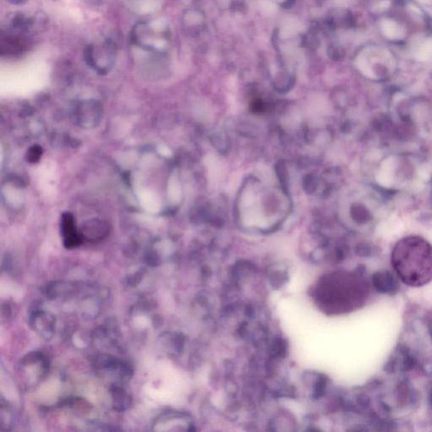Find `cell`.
Here are the masks:
<instances>
[{
  "mask_svg": "<svg viewBox=\"0 0 432 432\" xmlns=\"http://www.w3.org/2000/svg\"><path fill=\"white\" fill-rule=\"evenodd\" d=\"M92 365L95 373L107 379L111 384L124 385L133 375L132 366L120 357L108 353H100L92 358Z\"/></svg>",
  "mask_w": 432,
  "mask_h": 432,
  "instance_id": "cell-4",
  "label": "cell"
},
{
  "mask_svg": "<svg viewBox=\"0 0 432 432\" xmlns=\"http://www.w3.org/2000/svg\"><path fill=\"white\" fill-rule=\"evenodd\" d=\"M189 417L177 411H168L158 415L152 424L154 432H175L189 430Z\"/></svg>",
  "mask_w": 432,
  "mask_h": 432,
  "instance_id": "cell-8",
  "label": "cell"
},
{
  "mask_svg": "<svg viewBox=\"0 0 432 432\" xmlns=\"http://www.w3.org/2000/svg\"><path fill=\"white\" fill-rule=\"evenodd\" d=\"M6 1L12 4H20V3H25L26 0H6Z\"/></svg>",
  "mask_w": 432,
  "mask_h": 432,
  "instance_id": "cell-18",
  "label": "cell"
},
{
  "mask_svg": "<svg viewBox=\"0 0 432 432\" xmlns=\"http://www.w3.org/2000/svg\"><path fill=\"white\" fill-rule=\"evenodd\" d=\"M102 299L98 296L90 294L85 296L80 301L79 310L81 315L86 319H95L101 312Z\"/></svg>",
  "mask_w": 432,
  "mask_h": 432,
  "instance_id": "cell-15",
  "label": "cell"
},
{
  "mask_svg": "<svg viewBox=\"0 0 432 432\" xmlns=\"http://www.w3.org/2000/svg\"><path fill=\"white\" fill-rule=\"evenodd\" d=\"M61 232L67 248H73L82 243L79 230L75 227L74 218L70 214L63 215L61 221Z\"/></svg>",
  "mask_w": 432,
  "mask_h": 432,
  "instance_id": "cell-12",
  "label": "cell"
},
{
  "mask_svg": "<svg viewBox=\"0 0 432 432\" xmlns=\"http://www.w3.org/2000/svg\"><path fill=\"white\" fill-rule=\"evenodd\" d=\"M28 48L27 40L23 36L15 33L2 34L0 40V54L5 57H13L25 53Z\"/></svg>",
  "mask_w": 432,
  "mask_h": 432,
  "instance_id": "cell-10",
  "label": "cell"
},
{
  "mask_svg": "<svg viewBox=\"0 0 432 432\" xmlns=\"http://www.w3.org/2000/svg\"><path fill=\"white\" fill-rule=\"evenodd\" d=\"M367 284L351 274H334L322 279L317 297L328 312L342 313L359 307L367 297Z\"/></svg>",
  "mask_w": 432,
  "mask_h": 432,
  "instance_id": "cell-2",
  "label": "cell"
},
{
  "mask_svg": "<svg viewBox=\"0 0 432 432\" xmlns=\"http://www.w3.org/2000/svg\"><path fill=\"white\" fill-rule=\"evenodd\" d=\"M0 420H1V427L3 431L11 430L15 422L12 408L10 407V405H9L3 398L1 400Z\"/></svg>",
  "mask_w": 432,
  "mask_h": 432,
  "instance_id": "cell-16",
  "label": "cell"
},
{
  "mask_svg": "<svg viewBox=\"0 0 432 432\" xmlns=\"http://www.w3.org/2000/svg\"><path fill=\"white\" fill-rule=\"evenodd\" d=\"M80 290V285L72 281H54L45 285L43 293L50 300L65 299L75 296Z\"/></svg>",
  "mask_w": 432,
  "mask_h": 432,
  "instance_id": "cell-9",
  "label": "cell"
},
{
  "mask_svg": "<svg viewBox=\"0 0 432 432\" xmlns=\"http://www.w3.org/2000/svg\"><path fill=\"white\" fill-rule=\"evenodd\" d=\"M101 106L95 101H86L80 103L77 110V119L79 124L85 128H92L98 124L101 118Z\"/></svg>",
  "mask_w": 432,
  "mask_h": 432,
  "instance_id": "cell-11",
  "label": "cell"
},
{
  "mask_svg": "<svg viewBox=\"0 0 432 432\" xmlns=\"http://www.w3.org/2000/svg\"><path fill=\"white\" fill-rule=\"evenodd\" d=\"M392 263L398 277L410 286H422L432 280V246L420 237H408L396 244Z\"/></svg>",
  "mask_w": 432,
  "mask_h": 432,
  "instance_id": "cell-1",
  "label": "cell"
},
{
  "mask_svg": "<svg viewBox=\"0 0 432 432\" xmlns=\"http://www.w3.org/2000/svg\"><path fill=\"white\" fill-rule=\"evenodd\" d=\"M109 232L108 225L99 221H89L79 231L83 242L95 243L104 239Z\"/></svg>",
  "mask_w": 432,
  "mask_h": 432,
  "instance_id": "cell-13",
  "label": "cell"
},
{
  "mask_svg": "<svg viewBox=\"0 0 432 432\" xmlns=\"http://www.w3.org/2000/svg\"><path fill=\"white\" fill-rule=\"evenodd\" d=\"M87 1H89V2H90V1H92V2H95L96 0H87Z\"/></svg>",
  "mask_w": 432,
  "mask_h": 432,
  "instance_id": "cell-19",
  "label": "cell"
},
{
  "mask_svg": "<svg viewBox=\"0 0 432 432\" xmlns=\"http://www.w3.org/2000/svg\"><path fill=\"white\" fill-rule=\"evenodd\" d=\"M29 324L32 330L44 340H50L55 335L56 319L46 310H33L29 317Z\"/></svg>",
  "mask_w": 432,
  "mask_h": 432,
  "instance_id": "cell-7",
  "label": "cell"
},
{
  "mask_svg": "<svg viewBox=\"0 0 432 432\" xmlns=\"http://www.w3.org/2000/svg\"><path fill=\"white\" fill-rule=\"evenodd\" d=\"M111 400L112 407L117 412H123L130 409L132 404V397L121 384H111Z\"/></svg>",
  "mask_w": 432,
  "mask_h": 432,
  "instance_id": "cell-14",
  "label": "cell"
},
{
  "mask_svg": "<svg viewBox=\"0 0 432 432\" xmlns=\"http://www.w3.org/2000/svg\"><path fill=\"white\" fill-rule=\"evenodd\" d=\"M41 156V149L39 147H33L32 150L29 153V160L36 161Z\"/></svg>",
  "mask_w": 432,
  "mask_h": 432,
  "instance_id": "cell-17",
  "label": "cell"
},
{
  "mask_svg": "<svg viewBox=\"0 0 432 432\" xmlns=\"http://www.w3.org/2000/svg\"><path fill=\"white\" fill-rule=\"evenodd\" d=\"M85 59L89 66L96 72L108 74L117 57V46L112 40H105L89 45L85 50Z\"/></svg>",
  "mask_w": 432,
  "mask_h": 432,
  "instance_id": "cell-6",
  "label": "cell"
},
{
  "mask_svg": "<svg viewBox=\"0 0 432 432\" xmlns=\"http://www.w3.org/2000/svg\"><path fill=\"white\" fill-rule=\"evenodd\" d=\"M50 371L48 357L40 351H32L23 357L17 367L19 382L26 388H33L42 382Z\"/></svg>",
  "mask_w": 432,
  "mask_h": 432,
  "instance_id": "cell-5",
  "label": "cell"
},
{
  "mask_svg": "<svg viewBox=\"0 0 432 432\" xmlns=\"http://www.w3.org/2000/svg\"><path fill=\"white\" fill-rule=\"evenodd\" d=\"M132 43L147 52L160 54L168 46L169 34L168 29L159 20L137 23L130 35Z\"/></svg>",
  "mask_w": 432,
  "mask_h": 432,
  "instance_id": "cell-3",
  "label": "cell"
}]
</instances>
